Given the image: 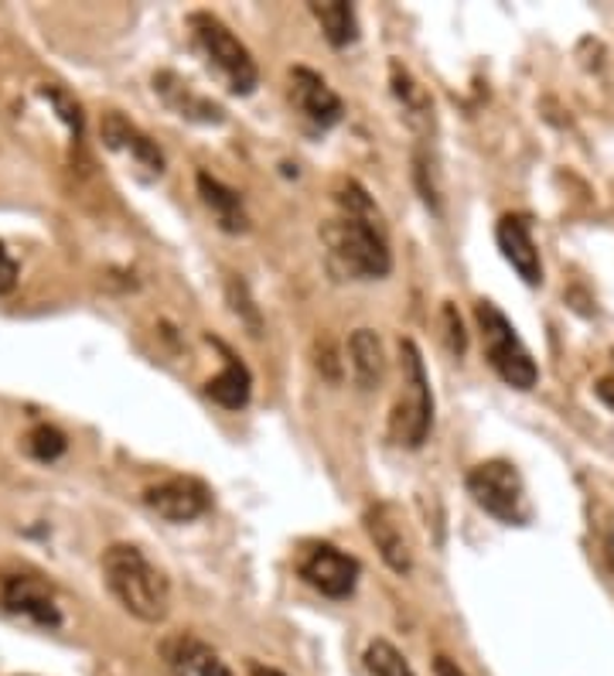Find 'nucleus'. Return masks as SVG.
Wrapping results in <instances>:
<instances>
[{
	"label": "nucleus",
	"instance_id": "nucleus-1",
	"mask_svg": "<svg viewBox=\"0 0 614 676\" xmlns=\"http://www.w3.org/2000/svg\"><path fill=\"white\" fill-rule=\"evenodd\" d=\"M103 581L110 595L140 622L158 625L171 612L168 577L133 544H113L103 554Z\"/></svg>",
	"mask_w": 614,
	"mask_h": 676
},
{
	"label": "nucleus",
	"instance_id": "nucleus-2",
	"mask_svg": "<svg viewBox=\"0 0 614 676\" xmlns=\"http://www.w3.org/2000/svg\"><path fill=\"white\" fill-rule=\"evenodd\" d=\"M324 243H328V256H332V266L345 278L355 281H383L393 270V256H390V243L383 225L372 222H359V219H335L324 225Z\"/></svg>",
	"mask_w": 614,
	"mask_h": 676
},
{
	"label": "nucleus",
	"instance_id": "nucleus-3",
	"mask_svg": "<svg viewBox=\"0 0 614 676\" xmlns=\"http://www.w3.org/2000/svg\"><path fill=\"white\" fill-rule=\"evenodd\" d=\"M400 359H403V393L390 417V434L396 444L416 451L431 437V427H434V393H431L427 366H423V355L413 339L400 342Z\"/></svg>",
	"mask_w": 614,
	"mask_h": 676
},
{
	"label": "nucleus",
	"instance_id": "nucleus-4",
	"mask_svg": "<svg viewBox=\"0 0 614 676\" xmlns=\"http://www.w3.org/2000/svg\"><path fill=\"white\" fill-rule=\"evenodd\" d=\"M467 495L475 500L479 509H485L492 519L505 526H526L530 523V503H526V485L523 475L515 472L512 462L492 458L467 472L464 478Z\"/></svg>",
	"mask_w": 614,
	"mask_h": 676
},
{
	"label": "nucleus",
	"instance_id": "nucleus-5",
	"mask_svg": "<svg viewBox=\"0 0 614 676\" xmlns=\"http://www.w3.org/2000/svg\"><path fill=\"white\" fill-rule=\"evenodd\" d=\"M192 31H195L202 56L225 79V85L232 89V93L235 97H250L253 89L260 85V72H256V62H253L246 44L235 38L219 18H212L205 11L192 14Z\"/></svg>",
	"mask_w": 614,
	"mask_h": 676
},
{
	"label": "nucleus",
	"instance_id": "nucleus-6",
	"mask_svg": "<svg viewBox=\"0 0 614 676\" xmlns=\"http://www.w3.org/2000/svg\"><path fill=\"white\" fill-rule=\"evenodd\" d=\"M475 314H479V325H482V335H485L492 370L515 390H533L540 383V366H536V359L530 355V349L523 345V339L515 335L512 322L492 301H479Z\"/></svg>",
	"mask_w": 614,
	"mask_h": 676
},
{
	"label": "nucleus",
	"instance_id": "nucleus-7",
	"mask_svg": "<svg viewBox=\"0 0 614 676\" xmlns=\"http://www.w3.org/2000/svg\"><path fill=\"white\" fill-rule=\"evenodd\" d=\"M144 506L168 523H192L212 509V492L202 478L174 475L144 492Z\"/></svg>",
	"mask_w": 614,
	"mask_h": 676
},
{
	"label": "nucleus",
	"instance_id": "nucleus-8",
	"mask_svg": "<svg viewBox=\"0 0 614 676\" xmlns=\"http://www.w3.org/2000/svg\"><path fill=\"white\" fill-rule=\"evenodd\" d=\"M359 561L342 554L339 547L332 544H321V547H311L308 557L301 561V577L311 584V588L324 598H349L355 592V584H359Z\"/></svg>",
	"mask_w": 614,
	"mask_h": 676
},
{
	"label": "nucleus",
	"instance_id": "nucleus-9",
	"mask_svg": "<svg viewBox=\"0 0 614 676\" xmlns=\"http://www.w3.org/2000/svg\"><path fill=\"white\" fill-rule=\"evenodd\" d=\"M0 598H4L8 612L24 615V618H31L41 628H59L62 625V615H59V605L52 598V588L41 577H31V574H11V577H4V584H0Z\"/></svg>",
	"mask_w": 614,
	"mask_h": 676
},
{
	"label": "nucleus",
	"instance_id": "nucleus-10",
	"mask_svg": "<svg viewBox=\"0 0 614 676\" xmlns=\"http://www.w3.org/2000/svg\"><path fill=\"white\" fill-rule=\"evenodd\" d=\"M495 240H499V250L512 263L515 274L523 278L530 287H540L543 284V260H540V250L533 243L530 222L523 215H502L495 225Z\"/></svg>",
	"mask_w": 614,
	"mask_h": 676
},
{
	"label": "nucleus",
	"instance_id": "nucleus-11",
	"mask_svg": "<svg viewBox=\"0 0 614 676\" xmlns=\"http://www.w3.org/2000/svg\"><path fill=\"white\" fill-rule=\"evenodd\" d=\"M365 533H369V539L375 544V551H380V557L386 561L390 571H396V574L413 571V544H410V536H406V529H403L393 506H386V503L372 506L365 513Z\"/></svg>",
	"mask_w": 614,
	"mask_h": 676
},
{
	"label": "nucleus",
	"instance_id": "nucleus-12",
	"mask_svg": "<svg viewBox=\"0 0 614 676\" xmlns=\"http://www.w3.org/2000/svg\"><path fill=\"white\" fill-rule=\"evenodd\" d=\"M291 82H294V85H291V97H294L298 110H301L311 123H318V127H335V123H342L345 103H342V97H339L335 89L328 85L318 72L298 65V69L291 72Z\"/></svg>",
	"mask_w": 614,
	"mask_h": 676
},
{
	"label": "nucleus",
	"instance_id": "nucleus-13",
	"mask_svg": "<svg viewBox=\"0 0 614 676\" xmlns=\"http://www.w3.org/2000/svg\"><path fill=\"white\" fill-rule=\"evenodd\" d=\"M103 141L113 151H127L140 168H148L151 174L164 171V154L158 151V144L148 138V133H140L130 120H123L120 113H107L103 117Z\"/></svg>",
	"mask_w": 614,
	"mask_h": 676
},
{
	"label": "nucleus",
	"instance_id": "nucleus-14",
	"mask_svg": "<svg viewBox=\"0 0 614 676\" xmlns=\"http://www.w3.org/2000/svg\"><path fill=\"white\" fill-rule=\"evenodd\" d=\"M199 195L212 209L222 233L240 236V233L250 230V215L243 209V195L235 189H229V185H222L219 178H212L209 171H199Z\"/></svg>",
	"mask_w": 614,
	"mask_h": 676
},
{
	"label": "nucleus",
	"instance_id": "nucleus-15",
	"mask_svg": "<svg viewBox=\"0 0 614 676\" xmlns=\"http://www.w3.org/2000/svg\"><path fill=\"white\" fill-rule=\"evenodd\" d=\"M349 355H352V370H355V383L362 390H375L386 380V352L383 342L372 329H355L349 339Z\"/></svg>",
	"mask_w": 614,
	"mask_h": 676
},
{
	"label": "nucleus",
	"instance_id": "nucleus-16",
	"mask_svg": "<svg viewBox=\"0 0 614 676\" xmlns=\"http://www.w3.org/2000/svg\"><path fill=\"white\" fill-rule=\"evenodd\" d=\"M154 85L161 89V97H164L181 117H188V120H199V123H222V120H225L219 103L199 97L192 85L181 82V79L171 75V72H161V75L154 79Z\"/></svg>",
	"mask_w": 614,
	"mask_h": 676
},
{
	"label": "nucleus",
	"instance_id": "nucleus-17",
	"mask_svg": "<svg viewBox=\"0 0 614 676\" xmlns=\"http://www.w3.org/2000/svg\"><path fill=\"white\" fill-rule=\"evenodd\" d=\"M205 393L225 411H243L250 403V393H253V376H250V370L240 363V359L225 355V370L209 380Z\"/></svg>",
	"mask_w": 614,
	"mask_h": 676
},
{
	"label": "nucleus",
	"instance_id": "nucleus-18",
	"mask_svg": "<svg viewBox=\"0 0 614 676\" xmlns=\"http://www.w3.org/2000/svg\"><path fill=\"white\" fill-rule=\"evenodd\" d=\"M311 14L318 18L324 38L332 41L335 49H349L359 38V18L349 0H318V4H311Z\"/></svg>",
	"mask_w": 614,
	"mask_h": 676
},
{
	"label": "nucleus",
	"instance_id": "nucleus-19",
	"mask_svg": "<svg viewBox=\"0 0 614 676\" xmlns=\"http://www.w3.org/2000/svg\"><path fill=\"white\" fill-rule=\"evenodd\" d=\"M390 82H393V93L403 103L410 120H431V100H427V93H423V89L413 82V75L400 62L390 65Z\"/></svg>",
	"mask_w": 614,
	"mask_h": 676
},
{
	"label": "nucleus",
	"instance_id": "nucleus-20",
	"mask_svg": "<svg viewBox=\"0 0 614 676\" xmlns=\"http://www.w3.org/2000/svg\"><path fill=\"white\" fill-rule=\"evenodd\" d=\"M365 669L372 676H416L413 666L406 663V656L386 639H372L365 646Z\"/></svg>",
	"mask_w": 614,
	"mask_h": 676
},
{
	"label": "nucleus",
	"instance_id": "nucleus-21",
	"mask_svg": "<svg viewBox=\"0 0 614 676\" xmlns=\"http://www.w3.org/2000/svg\"><path fill=\"white\" fill-rule=\"evenodd\" d=\"M339 205L345 209V215L349 219H359V222H372V225H383V215H380V209H375V202L369 199V192L359 185V182H352V178H345V182L339 185Z\"/></svg>",
	"mask_w": 614,
	"mask_h": 676
},
{
	"label": "nucleus",
	"instance_id": "nucleus-22",
	"mask_svg": "<svg viewBox=\"0 0 614 676\" xmlns=\"http://www.w3.org/2000/svg\"><path fill=\"white\" fill-rule=\"evenodd\" d=\"M24 447H28V455H31L34 462H56V458L66 455L69 441H66V434H62L59 427L38 424V427L24 437Z\"/></svg>",
	"mask_w": 614,
	"mask_h": 676
},
{
	"label": "nucleus",
	"instance_id": "nucleus-23",
	"mask_svg": "<svg viewBox=\"0 0 614 676\" xmlns=\"http://www.w3.org/2000/svg\"><path fill=\"white\" fill-rule=\"evenodd\" d=\"M444 325H447V345H451V352H464L467 349V335H464V325H461V319H457V311L447 304L444 307Z\"/></svg>",
	"mask_w": 614,
	"mask_h": 676
},
{
	"label": "nucleus",
	"instance_id": "nucleus-24",
	"mask_svg": "<svg viewBox=\"0 0 614 676\" xmlns=\"http://www.w3.org/2000/svg\"><path fill=\"white\" fill-rule=\"evenodd\" d=\"M18 284V263L8 256L4 243H0V294H8Z\"/></svg>",
	"mask_w": 614,
	"mask_h": 676
},
{
	"label": "nucleus",
	"instance_id": "nucleus-25",
	"mask_svg": "<svg viewBox=\"0 0 614 676\" xmlns=\"http://www.w3.org/2000/svg\"><path fill=\"white\" fill-rule=\"evenodd\" d=\"M434 673H437V676H467L451 656H437V659H434Z\"/></svg>",
	"mask_w": 614,
	"mask_h": 676
},
{
	"label": "nucleus",
	"instance_id": "nucleus-26",
	"mask_svg": "<svg viewBox=\"0 0 614 676\" xmlns=\"http://www.w3.org/2000/svg\"><path fill=\"white\" fill-rule=\"evenodd\" d=\"M594 393H597V400L604 403V407H611V411H614V380H597Z\"/></svg>",
	"mask_w": 614,
	"mask_h": 676
},
{
	"label": "nucleus",
	"instance_id": "nucleus-27",
	"mask_svg": "<svg viewBox=\"0 0 614 676\" xmlns=\"http://www.w3.org/2000/svg\"><path fill=\"white\" fill-rule=\"evenodd\" d=\"M253 676H283V673L273 669V666H260V663H256V666H253Z\"/></svg>",
	"mask_w": 614,
	"mask_h": 676
},
{
	"label": "nucleus",
	"instance_id": "nucleus-28",
	"mask_svg": "<svg viewBox=\"0 0 614 676\" xmlns=\"http://www.w3.org/2000/svg\"><path fill=\"white\" fill-rule=\"evenodd\" d=\"M611 355H614V352H611Z\"/></svg>",
	"mask_w": 614,
	"mask_h": 676
}]
</instances>
